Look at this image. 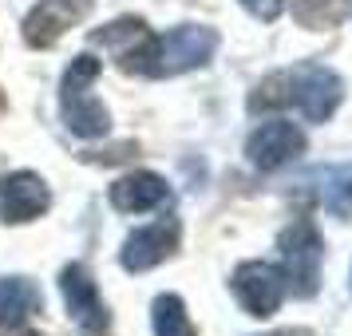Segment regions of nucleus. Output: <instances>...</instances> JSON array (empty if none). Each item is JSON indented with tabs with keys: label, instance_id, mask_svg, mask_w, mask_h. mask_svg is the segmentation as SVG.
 Wrapping results in <instances>:
<instances>
[{
	"label": "nucleus",
	"instance_id": "nucleus-12",
	"mask_svg": "<svg viewBox=\"0 0 352 336\" xmlns=\"http://www.w3.org/2000/svg\"><path fill=\"white\" fill-rule=\"evenodd\" d=\"M166 202V182L151 170H135V175H123L111 186V206L123 210V214H146Z\"/></svg>",
	"mask_w": 352,
	"mask_h": 336
},
{
	"label": "nucleus",
	"instance_id": "nucleus-3",
	"mask_svg": "<svg viewBox=\"0 0 352 336\" xmlns=\"http://www.w3.org/2000/svg\"><path fill=\"white\" fill-rule=\"evenodd\" d=\"M277 249H281L285 289H293V297H313L320 285V261H324V241L313 229V222L285 225L277 238Z\"/></svg>",
	"mask_w": 352,
	"mask_h": 336
},
{
	"label": "nucleus",
	"instance_id": "nucleus-9",
	"mask_svg": "<svg viewBox=\"0 0 352 336\" xmlns=\"http://www.w3.org/2000/svg\"><path fill=\"white\" fill-rule=\"evenodd\" d=\"M52 206L48 182L32 170H16V175L0 178V218L4 222H32Z\"/></svg>",
	"mask_w": 352,
	"mask_h": 336
},
{
	"label": "nucleus",
	"instance_id": "nucleus-16",
	"mask_svg": "<svg viewBox=\"0 0 352 336\" xmlns=\"http://www.w3.org/2000/svg\"><path fill=\"white\" fill-rule=\"evenodd\" d=\"M265 336H313L309 328H281V333H265Z\"/></svg>",
	"mask_w": 352,
	"mask_h": 336
},
{
	"label": "nucleus",
	"instance_id": "nucleus-10",
	"mask_svg": "<svg viewBox=\"0 0 352 336\" xmlns=\"http://www.w3.org/2000/svg\"><path fill=\"white\" fill-rule=\"evenodd\" d=\"M91 40L111 52L123 71H139V76H143L146 52H151V40H155V36H151V28H146L143 20L123 16V20H115V24H107L103 32H91Z\"/></svg>",
	"mask_w": 352,
	"mask_h": 336
},
{
	"label": "nucleus",
	"instance_id": "nucleus-5",
	"mask_svg": "<svg viewBox=\"0 0 352 336\" xmlns=\"http://www.w3.org/2000/svg\"><path fill=\"white\" fill-rule=\"evenodd\" d=\"M234 293L250 317H273L285 297V273L270 261H241L234 269Z\"/></svg>",
	"mask_w": 352,
	"mask_h": 336
},
{
	"label": "nucleus",
	"instance_id": "nucleus-8",
	"mask_svg": "<svg viewBox=\"0 0 352 336\" xmlns=\"http://www.w3.org/2000/svg\"><path fill=\"white\" fill-rule=\"evenodd\" d=\"M301 150H305L301 127L273 119V123H261V127L250 135V143H245V159H250V166H257V170H281V166L293 162Z\"/></svg>",
	"mask_w": 352,
	"mask_h": 336
},
{
	"label": "nucleus",
	"instance_id": "nucleus-11",
	"mask_svg": "<svg viewBox=\"0 0 352 336\" xmlns=\"http://www.w3.org/2000/svg\"><path fill=\"white\" fill-rule=\"evenodd\" d=\"M175 245H178V222L146 225V229H135V234L123 241L119 261H123V269H131V273H146V269L162 265L166 257L175 254Z\"/></svg>",
	"mask_w": 352,
	"mask_h": 336
},
{
	"label": "nucleus",
	"instance_id": "nucleus-14",
	"mask_svg": "<svg viewBox=\"0 0 352 336\" xmlns=\"http://www.w3.org/2000/svg\"><path fill=\"white\" fill-rule=\"evenodd\" d=\"M151 324H155V336H198L190 317H186V304L178 301L175 293L155 297V304H151Z\"/></svg>",
	"mask_w": 352,
	"mask_h": 336
},
{
	"label": "nucleus",
	"instance_id": "nucleus-1",
	"mask_svg": "<svg viewBox=\"0 0 352 336\" xmlns=\"http://www.w3.org/2000/svg\"><path fill=\"white\" fill-rule=\"evenodd\" d=\"M99 80V60L96 56H76L64 71L60 83V111H64V127L80 139H99L111 131V115L107 107L91 96V83Z\"/></svg>",
	"mask_w": 352,
	"mask_h": 336
},
{
	"label": "nucleus",
	"instance_id": "nucleus-7",
	"mask_svg": "<svg viewBox=\"0 0 352 336\" xmlns=\"http://www.w3.org/2000/svg\"><path fill=\"white\" fill-rule=\"evenodd\" d=\"M91 12V0H40L28 20H24V40L28 48H52L67 28L83 24Z\"/></svg>",
	"mask_w": 352,
	"mask_h": 336
},
{
	"label": "nucleus",
	"instance_id": "nucleus-4",
	"mask_svg": "<svg viewBox=\"0 0 352 336\" xmlns=\"http://www.w3.org/2000/svg\"><path fill=\"white\" fill-rule=\"evenodd\" d=\"M344 99V83L333 67L324 64H301L285 71V103H293L309 123H324L333 119L336 107Z\"/></svg>",
	"mask_w": 352,
	"mask_h": 336
},
{
	"label": "nucleus",
	"instance_id": "nucleus-13",
	"mask_svg": "<svg viewBox=\"0 0 352 336\" xmlns=\"http://www.w3.org/2000/svg\"><path fill=\"white\" fill-rule=\"evenodd\" d=\"M40 289L28 277H0V328H20L24 320L40 313Z\"/></svg>",
	"mask_w": 352,
	"mask_h": 336
},
{
	"label": "nucleus",
	"instance_id": "nucleus-6",
	"mask_svg": "<svg viewBox=\"0 0 352 336\" xmlns=\"http://www.w3.org/2000/svg\"><path fill=\"white\" fill-rule=\"evenodd\" d=\"M60 293H64V304H67V313H72V320L80 324L83 333L103 336L111 328L107 304H103L96 281H91V273L83 269V265H67V269L60 273Z\"/></svg>",
	"mask_w": 352,
	"mask_h": 336
},
{
	"label": "nucleus",
	"instance_id": "nucleus-2",
	"mask_svg": "<svg viewBox=\"0 0 352 336\" xmlns=\"http://www.w3.org/2000/svg\"><path fill=\"white\" fill-rule=\"evenodd\" d=\"M214 52H218V32L214 28H206V24H178L166 36L151 40L143 76H182V71L210 64Z\"/></svg>",
	"mask_w": 352,
	"mask_h": 336
},
{
	"label": "nucleus",
	"instance_id": "nucleus-15",
	"mask_svg": "<svg viewBox=\"0 0 352 336\" xmlns=\"http://www.w3.org/2000/svg\"><path fill=\"white\" fill-rule=\"evenodd\" d=\"M245 4V12L257 20H277L281 16V8H285V0H241Z\"/></svg>",
	"mask_w": 352,
	"mask_h": 336
}]
</instances>
